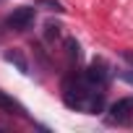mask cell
Wrapping results in <instances>:
<instances>
[{
	"instance_id": "cell-1",
	"label": "cell",
	"mask_w": 133,
	"mask_h": 133,
	"mask_svg": "<svg viewBox=\"0 0 133 133\" xmlns=\"http://www.w3.org/2000/svg\"><path fill=\"white\" fill-rule=\"evenodd\" d=\"M81 76H84V81H86L91 89L104 91L107 84H110V78H112V71H110V65H107L102 57H97V60H91V65H89Z\"/></svg>"
},
{
	"instance_id": "cell-2",
	"label": "cell",
	"mask_w": 133,
	"mask_h": 133,
	"mask_svg": "<svg viewBox=\"0 0 133 133\" xmlns=\"http://www.w3.org/2000/svg\"><path fill=\"white\" fill-rule=\"evenodd\" d=\"M34 21H37V8H31V5H21V8H13V13H8L5 26H8L11 31H18V34H21V31L31 29Z\"/></svg>"
},
{
	"instance_id": "cell-3",
	"label": "cell",
	"mask_w": 133,
	"mask_h": 133,
	"mask_svg": "<svg viewBox=\"0 0 133 133\" xmlns=\"http://www.w3.org/2000/svg\"><path fill=\"white\" fill-rule=\"evenodd\" d=\"M107 120L115 123V125H128L130 117H133V97H125V99H117L115 104H110L107 110Z\"/></svg>"
},
{
	"instance_id": "cell-4",
	"label": "cell",
	"mask_w": 133,
	"mask_h": 133,
	"mask_svg": "<svg viewBox=\"0 0 133 133\" xmlns=\"http://www.w3.org/2000/svg\"><path fill=\"white\" fill-rule=\"evenodd\" d=\"M3 57H5L11 65H16V68H18V73H24V76H29V73H31L29 60H26V55H24L21 50H5V52H3Z\"/></svg>"
},
{
	"instance_id": "cell-5",
	"label": "cell",
	"mask_w": 133,
	"mask_h": 133,
	"mask_svg": "<svg viewBox=\"0 0 133 133\" xmlns=\"http://www.w3.org/2000/svg\"><path fill=\"white\" fill-rule=\"evenodd\" d=\"M0 110L8 112V115H21V117H26L24 104H21V102H16V99H13L11 94H5V91H0Z\"/></svg>"
},
{
	"instance_id": "cell-6",
	"label": "cell",
	"mask_w": 133,
	"mask_h": 133,
	"mask_svg": "<svg viewBox=\"0 0 133 133\" xmlns=\"http://www.w3.org/2000/svg\"><path fill=\"white\" fill-rule=\"evenodd\" d=\"M65 55H68V60H71V63H81L84 52H81L78 39H73V37H68V39H65Z\"/></svg>"
},
{
	"instance_id": "cell-7",
	"label": "cell",
	"mask_w": 133,
	"mask_h": 133,
	"mask_svg": "<svg viewBox=\"0 0 133 133\" xmlns=\"http://www.w3.org/2000/svg\"><path fill=\"white\" fill-rule=\"evenodd\" d=\"M37 8H44V11H52V13H65V5L60 0H34Z\"/></svg>"
},
{
	"instance_id": "cell-8",
	"label": "cell",
	"mask_w": 133,
	"mask_h": 133,
	"mask_svg": "<svg viewBox=\"0 0 133 133\" xmlns=\"http://www.w3.org/2000/svg\"><path fill=\"white\" fill-rule=\"evenodd\" d=\"M60 29H63V26H60L57 21H47V24H44V39H50V42L57 39V37H60Z\"/></svg>"
},
{
	"instance_id": "cell-9",
	"label": "cell",
	"mask_w": 133,
	"mask_h": 133,
	"mask_svg": "<svg viewBox=\"0 0 133 133\" xmlns=\"http://www.w3.org/2000/svg\"><path fill=\"white\" fill-rule=\"evenodd\" d=\"M120 57H123V60H128V63L133 65V52H130V50H123V52H120Z\"/></svg>"
},
{
	"instance_id": "cell-10",
	"label": "cell",
	"mask_w": 133,
	"mask_h": 133,
	"mask_svg": "<svg viewBox=\"0 0 133 133\" xmlns=\"http://www.w3.org/2000/svg\"><path fill=\"white\" fill-rule=\"evenodd\" d=\"M3 3H5V0H0V5H3Z\"/></svg>"
}]
</instances>
